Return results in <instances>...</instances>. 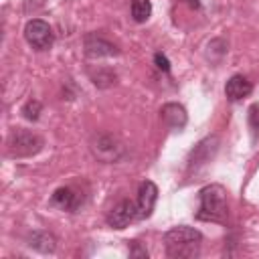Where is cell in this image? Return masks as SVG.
<instances>
[{
	"label": "cell",
	"mask_w": 259,
	"mask_h": 259,
	"mask_svg": "<svg viewBox=\"0 0 259 259\" xmlns=\"http://www.w3.org/2000/svg\"><path fill=\"white\" fill-rule=\"evenodd\" d=\"M217 150H219V138H217V136H208V138L200 140V142L194 146V150L190 152L188 170H194V172H196L200 166L208 164V162L214 158Z\"/></svg>",
	"instance_id": "obj_6"
},
{
	"label": "cell",
	"mask_w": 259,
	"mask_h": 259,
	"mask_svg": "<svg viewBox=\"0 0 259 259\" xmlns=\"http://www.w3.org/2000/svg\"><path fill=\"white\" fill-rule=\"evenodd\" d=\"M156 198H158V188L154 182L146 180L140 184V190H138V202H136V210H138V219H148L154 210V204H156Z\"/></svg>",
	"instance_id": "obj_8"
},
{
	"label": "cell",
	"mask_w": 259,
	"mask_h": 259,
	"mask_svg": "<svg viewBox=\"0 0 259 259\" xmlns=\"http://www.w3.org/2000/svg\"><path fill=\"white\" fill-rule=\"evenodd\" d=\"M160 117H162V121H164L168 127H172V130H182V127L186 125V121H188L186 109H184L180 103H166V105H162Z\"/></svg>",
	"instance_id": "obj_10"
},
{
	"label": "cell",
	"mask_w": 259,
	"mask_h": 259,
	"mask_svg": "<svg viewBox=\"0 0 259 259\" xmlns=\"http://www.w3.org/2000/svg\"><path fill=\"white\" fill-rule=\"evenodd\" d=\"M28 245L40 253H53L57 247V239L47 231H34L28 235Z\"/></svg>",
	"instance_id": "obj_13"
},
{
	"label": "cell",
	"mask_w": 259,
	"mask_h": 259,
	"mask_svg": "<svg viewBox=\"0 0 259 259\" xmlns=\"http://www.w3.org/2000/svg\"><path fill=\"white\" fill-rule=\"evenodd\" d=\"M132 255H140V257H148V253H146V251H144V249H140V247H138V245H136V249H134V251H132Z\"/></svg>",
	"instance_id": "obj_19"
},
{
	"label": "cell",
	"mask_w": 259,
	"mask_h": 259,
	"mask_svg": "<svg viewBox=\"0 0 259 259\" xmlns=\"http://www.w3.org/2000/svg\"><path fill=\"white\" fill-rule=\"evenodd\" d=\"M91 79H93V83L99 85V87H109L111 83H115V75H113L111 71H99L97 75L91 73Z\"/></svg>",
	"instance_id": "obj_17"
},
{
	"label": "cell",
	"mask_w": 259,
	"mask_h": 259,
	"mask_svg": "<svg viewBox=\"0 0 259 259\" xmlns=\"http://www.w3.org/2000/svg\"><path fill=\"white\" fill-rule=\"evenodd\" d=\"M6 146H8V156H12V158H28V156H34L42 148V138L36 136L34 132L24 130V127H16L8 136V144Z\"/></svg>",
	"instance_id": "obj_3"
},
{
	"label": "cell",
	"mask_w": 259,
	"mask_h": 259,
	"mask_svg": "<svg viewBox=\"0 0 259 259\" xmlns=\"http://www.w3.org/2000/svg\"><path fill=\"white\" fill-rule=\"evenodd\" d=\"M198 210L196 219L208 221V223H225L229 214L227 204V190L221 184H208L198 192Z\"/></svg>",
	"instance_id": "obj_2"
},
{
	"label": "cell",
	"mask_w": 259,
	"mask_h": 259,
	"mask_svg": "<svg viewBox=\"0 0 259 259\" xmlns=\"http://www.w3.org/2000/svg\"><path fill=\"white\" fill-rule=\"evenodd\" d=\"M247 121H249V130H251V138L253 142L259 138V105L253 103L249 107V113H247Z\"/></svg>",
	"instance_id": "obj_15"
},
{
	"label": "cell",
	"mask_w": 259,
	"mask_h": 259,
	"mask_svg": "<svg viewBox=\"0 0 259 259\" xmlns=\"http://www.w3.org/2000/svg\"><path fill=\"white\" fill-rule=\"evenodd\" d=\"M188 4H190V6H194V8H196V6H198V0H188Z\"/></svg>",
	"instance_id": "obj_20"
},
{
	"label": "cell",
	"mask_w": 259,
	"mask_h": 259,
	"mask_svg": "<svg viewBox=\"0 0 259 259\" xmlns=\"http://www.w3.org/2000/svg\"><path fill=\"white\" fill-rule=\"evenodd\" d=\"M79 202H81L79 194H77L73 188H69V186L57 188V190L53 192V196H51V204H53V206H59V208H63V210H75V208L79 206Z\"/></svg>",
	"instance_id": "obj_12"
},
{
	"label": "cell",
	"mask_w": 259,
	"mask_h": 259,
	"mask_svg": "<svg viewBox=\"0 0 259 259\" xmlns=\"http://www.w3.org/2000/svg\"><path fill=\"white\" fill-rule=\"evenodd\" d=\"M38 113H40V101L30 99V101L24 103V107H22V115H24L26 119L34 121V119H38Z\"/></svg>",
	"instance_id": "obj_16"
},
{
	"label": "cell",
	"mask_w": 259,
	"mask_h": 259,
	"mask_svg": "<svg viewBox=\"0 0 259 259\" xmlns=\"http://www.w3.org/2000/svg\"><path fill=\"white\" fill-rule=\"evenodd\" d=\"M152 14V2L150 0H132V16L136 22H146Z\"/></svg>",
	"instance_id": "obj_14"
},
{
	"label": "cell",
	"mask_w": 259,
	"mask_h": 259,
	"mask_svg": "<svg viewBox=\"0 0 259 259\" xmlns=\"http://www.w3.org/2000/svg\"><path fill=\"white\" fill-rule=\"evenodd\" d=\"M89 150L99 162H105V164H113L123 156V144L113 134H105V132L91 136Z\"/></svg>",
	"instance_id": "obj_4"
},
{
	"label": "cell",
	"mask_w": 259,
	"mask_h": 259,
	"mask_svg": "<svg viewBox=\"0 0 259 259\" xmlns=\"http://www.w3.org/2000/svg\"><path fill=\"white\" fill-rule=\"evenodd\" d=\"M134 219H138V210H136V202L132 200H119L109 212H107V225L111 229H123L127 227Z\"/></svg>",
	"instance_id": "obj_7"
},
{
	"label": "cell",
	"mask_w": 259,
	"mask_h": 259,
	"mask_svg": "<svg viewBox=\"0 0 259 259\" xmlns=\"http://www.w3.org/2000/svg\"><path fill=\"white\" fill-rule=\"evenodd\" d=\"M83 47H85V55L89 59H101V57L117 55L115 45H111L109 40H105L103 36H97V34H87L83 40Z\"/></svg>",
	"instance_id": "obj_9"
},
{
	"label": "cell",
	"mask_w": 259,
	"mask_h": 259,
	"mask_svg": "<svg viewBox=\"0 0 259 259\" xmlns=\"http://www.w3.org/2000/svg\"><path fill=\"white\" fill-rule=\"evenodd\" d=\"M200 241H202V235L196 229L186 227V225H178L164 235V247H166L168 257H172V259L198 257Z\"/></svg>",
	"instance_id": "obj_1"
},
{
	"label": "cell",
	"mask_w": 259,
	"mask_h": 259,
	"mask_svg": "<svg viewBox=\"0 0 259 259\" xmlns=\"http://www.w3.org/2000/svg\"><path fill=\"white\" fill-rule=\"evenodd\" d=\"M154 61H156V65H158V69H162V71H170V63H168V59L162 55V53H156V57H154Z\"/></svg>",
	"instance_id": "obj_18"
},
{
	"label": "cell",
	"mask_w": 259,
	"mask_h": 259,
	"mask_svg": "<svg viewBox=\"0 0 259 259\" xmlns=\"http://www.w3.org/2000/svg\"><path fill=\"white\" fill-rule=\"evenodd\" d=\"M251 89H253L251 81H247L243 75H233V77L227 81V85H225V95H227L231 101H239V99L247 97V95L251 93Z\"/></svg>",
	"instance_id": "obj_11"
},
{
	"label": "cell",
	"mask_w": 259,
	"mask_h": 259,
	"mask_svg": "<svg viewBox=\"0 0 259 259\" xmlns=\"http://www.w3.org/2000/svg\"><path fill=\"white\" fill-rule=\"evenodd\" d=\"M24 38H26V42H28L32 49H36V51H47V49H51V45H53V30H51V26H49L45 20L32 18V20H28L26 26H24Z\"/></svg>",
	"instance_id": "obj_5"
}]
</instances>
